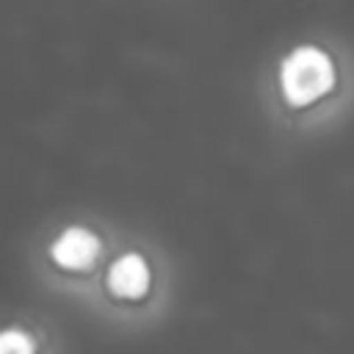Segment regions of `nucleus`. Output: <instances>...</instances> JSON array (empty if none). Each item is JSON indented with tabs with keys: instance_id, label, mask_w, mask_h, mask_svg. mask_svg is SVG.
<instances>
[{
	"instance_id": "f257e3e1",
	"label": "nucleus",
	"mask_w": 354,
	"mask_h": 354,
	"mask_svg": "<svg viewBox=\"0 0 354 354\" xmlns=\"http://www.w3.org/2000/svg\"><path fill=\"white\" fill-rule=\"evenodd\" d=\"M346 55L324 36H301L274 58V91L288 111H310L340 91Z\"/></svg>"
},
{
	"instance_id": "f03ea898",
	"label": "nucleus",
	"mask_w": 354,
	"mask_h": 354,
	"mask_svg": "<svg viewBox=\"0 0 354 354\" xmlns=\"http://www.w3.org/2000/svg\"><path fill=\"white\" fill-rule=\"evenodd\" d=\"M50 254L64 268H88L100 254V241L86 227H66L55 238Z\"/></svg>"
},
{
	"instance_id": "7ed1b4c3",
	"label": "nucleus",
	"mask_w": 354,
	"mask_h": 354,
	"mask_svg": "<svg viewBox=\"0 0 354 354\" xmlns=\"http://www.w3.org/2000/svg\"><path fill=\"white\" fill-rule=\"evenodd\" d=\"M108 288L119 299H141L149 288V266L141 254H122L108 271Z\"/></svg>"
},
{
	"instance_id": "20e7f679",
	"label": "nucleus",
	"mask_w": 354,
	"mask_h": 354,
	"mask_svg": "<svg viewBox=\"0 0 354 354\" xmlns=\"http://www.w3.org/2000/svg\"><path fill=\"white\" fill-rule=\"evenodd\" d=\"M0 354H36V343L25 329H0Z\"/></svg>"
}]
</instances>
